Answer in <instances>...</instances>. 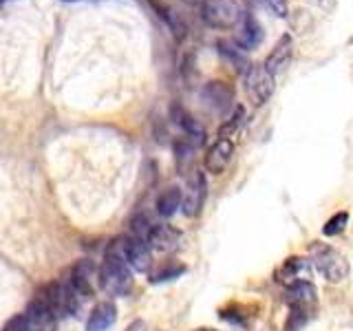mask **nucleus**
I'll return each instance as SVG.
<instances>
[{
  "label": "nucleus",
  "mask_w": 353,
  "mask_h": 331,
  "mask_svg": "<svg viewBox=\"0 0 353 331\" xmlns=\"http://www.w3.org/2000/svg\"><path fill=\"white\" fill-rule=\"evenodd\" d=\"M99 283L110 296H126L132 290V274L128 270V263L121 259V254H106L102 270H99Z\"/></svg>",
  "instance_id": "obj_1"
},
{
  "label": "nucleus",
  "mask_w": 353,
  "mask_h": 331,
  "mask_svg": "<svg viewBox=\"0 0 353 331\" xmlns=\"http://www.w3.org/2000/svg\"><path fill=\"white\" fill-rule=\"evenodd\" d=\"M201 18L212 29H234L243 20L239 0H201Z\"/></svg>",
  "instance_id": "obj_2"
},
{
  "label": "nucleus",
  "mask_w": 353,
  "mask_h": 331,
  "mask_svg": "<svg viewBox=\"0 0 353 331\" xmlns=\"http://www.w3.org/2000/svg\"><path fill=\"white\" fill-rule=\"evenodd\" d=\"M312 261L316 270L325 276L329 283H342L349 276V263L342 254L334 248L318 243L312 248Z\"/></svg>",
  "instance_id": "obj_3"
},
{
  "label": "nucleus",
  "mask_w": 353,
  "mask_h": 331,
  "mask_svg": "<svg viewBox=\"0 0 353 331\" xmlns=\"http://www.w3.org/2000/svg\"><path fill=\"white\" fill-rule=\"evenodd\" d=\"M274 73L265 69V64H250L245 71V93L254 106H263L274 95Z\"/></svg>",
  "instance_id": "obj_4"
},
{
  "label": "nucleus",
  "mask_w": 353,
  "mask_h": 331,
  "mask_svg": "<svg viewBox=\"0 0 353 331\" xmlns=\"http://www.w3.org/2000/svg\"><path fill=\"white\" fill-rule=\"evenodd\" d=\"M205 197H208L205 177H203L201 170H192V174L188 177V188H185V194H183V205H181L183 214L185 217H196L203 210Z\"/></svg>",
  "instance_id": "obj_5"
},
{
  "label": "nucleus",
  "mask_w": 353,
  "mask_h": 331,
  "mask_svg": "<svg viewBox=\"0 0 353 331\" xmlns=\"http://www.w3.org/2000/svg\"><path fill=\"white\" fill-rule=\"evenodd\" d=\"M121 243V259L128 263L130 270L135 272H146L150 268V245L148 241H141L137 237H130L119 241Z\"/></svg>",
  "instance_id": "obj_6"
},
{
  "label": "nucleus",
  "mask_w": 353,
  "mask_h": 331,
  "mask_svg": "<svg viewBox=\"0 0 353 331\" xmlns=\"http://www.w3.org/2000/svg\"><path fill=\"white\" fill-rule=\"evenodd\" d=\"M232 154H234V141L230 137H219L205 154V168L214 174H221L232 161Z\"/></svg>",
  "instance_id": "obj_7"
},
{
  "label": "nucleus",
  "mask_w": 353,
  "mask_h": 331,
  "mask_svg": "<svg viewBox=\"0 0 353 331\" xmlns=\"http://www.w3.org/2000/svg\"><path fill=\"white\" fill-rule=\"evenodd\" d=\"M309 276H312V268H309V261L294 257V259H287L281 265V268H279V272H276V281L287 285V287H292L296 283L309 281Z\"/></svg>",
  "instance_id": "obj_8"
},
{
  "label": "nucleus",
  "mask_w": 353,
  "mask_h": 331,
  "mask_svg": "<svg viewBox=\"0 0 353 331\" xmlns=\"http://www.w3.org/2000/svg\"><path fill=\"white\" fill-rule=\"evenodd\" d=\"M285 303L290 305V307H301V309H309V312H314V305H316V287L312 285V281L296 283L292 287H287Z\"/></svg>",
  "instance_id": "obj_9"
},
{
  "label": "nucleus",
  "mask_w": 353,
  "mask_h": 331,
  "mask_svg": "<svg viewBox=\"0 0 353 331\" xmlns=\"http://www.w3.org/2000/svg\"><path fill=\"white\" fill-rule=\"evenodd\" d=\"M292 49H294V42H292V36H281L279 42L274 44L272 53L268 55V60H265V69H268L270 73H281L287 64H290L292 60Z\"/></svg>",
  "instance_id": "obj_10"
},
{
  "label": "nucleus",
  "mask_w": 353,
  "mask_h": 331,
  "mask_svg": "<svg viewBox=\"0 0 353 331\" xmlns=\"http://www.w3.org/2000/svg\"><path fill=\"white\" fill-rule=\"evenodd\" d=\"M203 99L210 108H214L221 113V110H228L232 102H234V91H232L225 82H210L203 88Z\"/></svg>",
  "instance_id": "obj_11"
},
{
  "label": "nucleus",
  "mask_w": 353,
  "mask_h": 331,
  "mask_svg": "<svg viewBox=\"0 0 353 331\" xmlns=\"http://www.w3.org/2000/svg\"><path fill=\"white\" fill-rule=\"evenodd\" d=\"M115 320H117V307L113 303L110 301L97 303L86 320V331H106L108 327L115 325Z\"/></svg>",
  "instance_id": "obj_12"
},
{
  "label": "nucleus",
  "mask_w": 353,
  "mask_h": 331,
  "mask_svg": "<svg viewBox=\"0 0 353 331\" xmlns=\"http://www.w3.org/2000/svg\"><path fill=\"white\" fill-rule=\"evenodd\" d=\"M179 230H174L172 225H154L148 237V245L157 252H172L179 248Z\"/></svg>",
  "instance_id": "obj_13"
},
{
  "label": "nucleus",
  "mask_w": 353,
  "mask_h": 331,
  "mask_svg": "<svg viewBox=\"0 0 353 331\" xmlns=\"http://www.w3.org/2000/svg\"><path fill=\"white\" fill-rule=\"evenodd\" d=\"M263 42V29L259 25V20L254 16H243L241 20V31L236 33V44L241 47V51L248 49H256Z\"/></svg>",
  "instance_id": "obj_14"
},
{
  "label": "nucleus",
  "mask_w": 353,
  "mask_h": 331,
  "mask_svg": "<svg viewBox=\"0 0 353 331\" xmlns=\"http://www.w3.org/2000/svg\"><path fill=\"white\" fill-rule=\"evenodd\" d=\"M93 279H95V265L91 261H80L71 272V283L82 296L93 294Z\"/></svg>",
  "instance_id": "obj_15"
},
{
  "label": "nucleus",
  "mask_w": 353,
  "mask_h": 331,
  "mask_svg": "<svg viewBox=\"0 0 353 331\" xmlns=\"http://www.w3.org/2000/svg\"><path fill=\"white\" fill-rule=\"evenodd\" d=\"M172 119L183 128V132H185L188 137H192L194 146H196V143H203L205 141V130H203V126L199 124V121L190 113H185L183 108L172 106Z\"/></svg>",
  "instance_id": "obj_16"
},
{
  "label": "nucleus",
  "mask_w": 353,
  "mask_h": 331,
  "mask_svg": "<svg viewBox=\"0 0 353 331\" xmlns=\"http://www.w3.org/2000/svg\"><path fill=\"white\" fill-rule=\"evenodd\" d=\"M181 205H183V194L179 188H168L157 199V212L161 217H172Z\"/></svg>",
  "instance_id": "obj_17"
},
{
  "label": "nucleus",
  "mask_w": 353,
  "mask_h": 331,
  "mask_svg": "<svg viewBox=\"0 0 353 331\" xmlns=\"http://www.w3.org/2000/svg\"><path fill=\"white\" fill-rule=\"evenodd\" d=\"M174 157H176V166H179L181 172L190 170V166L194 161V143L188 139H179L174 143Z\"/></svg>",
  "instance_id": "obj_18"
},
{
  "label": "nucleus",
  "mask_w": 353,
  "mask_h": 331,
  "mask_svg": "<svg viewBox=\"0 0 353 331\" xmlns=\"http://www.w3.org/2000/svg\"><path fill=\"white\" fill-rule=\"evenodd\" d=\"M309 318H312V312L309 309H301V307H290V318L285 323V331H298L303 329Z\"/></svg>",
  "instance_id": "obj_19"
},
{
  "label": "nucleus",
  "mask_w": 353,
  "mask_h": 331,
  "mask_svg": "<svg viewBox=\"0 0 353 331\" xmlns=\"http://www.w3.org/2000/svg\"><path fill=\"white\" fill-rule=\"evenodd\" d=\"M347 223H349V214L347 212H338V214H334L325 223L323 234L325 237H336V234H340V232L347 228Z\"/></svg>",
  "instance_id": "obj_20"
},
{
  "label": "nucleus",
  "mask_w": 353,
  "mask_h": 331,
  "mask_svg": "<svg viewBox=\"0 0 353 331\" xmlns=\"http://www.w3.org/2000/svg\"><path fill=\"white\" fill-rule=\"evenodd\" d=\"M219 53L223 55L225 60H230V64H234V66H241V64H245V55H243L234 44L228 42V40H221L219 42Z\"/></svg>",
  "instance_id": "obj_21"
},
{
  "label": "nucleus",
  "mask_w": 353,
  "mask_h": 331,
  "mask_svg": "<svg viewBox=\"0 0 353 331\" xmlns=\"http://www.w3.org/2000/svg\"><path fill=\"white\" fill-rule=\"evenodd\" d=\"M276 18H287L290 16V0H263Z\"/></svg>",
  "instance_id": "obj_22"
},
{
  "label": "nucleus",
  "mask_w": 353,
  "mask_h": 331,
  "mask_svg": "<svg viewBox=\"0 0 353 331\" xmlns=\"http://www.w3.org/2000/svg\"><path fill=\"white\" fill-rule=\"evenodd\" d=\"M5 331H31L29 327V320H27V314H20V316H14L7 323Z\"/></svg>",
  "instance_id": "obj_23"
},
{
  "label": "nucleus",
  "mask_w": 353,
  "mask_h": 331,
  "mask_svg": "<svg viewBox=\"0 0 353 331\" xmlns=\"http://www.w3.org/2000/svg\"><path fill=\"white\" fill-rule=\"evenodd\" d=\"M179 274H183V265H181V268L176 265V268H172V270H163V272H159V274H154V276H152V281H154V283H159V281H170V279H176Z\"/></svg>",
  "instance_id": "obj_24"
},
{
  "label": "nucleus",
  "mask_w": 353,
  "mask_h": 331,
  "mask_svg": "<svg viewBox=\"0 0 353 331\" xmlns=\"http://www.w3.org/2000/svg\"><path fill=\"white\" fill-rule=\"evenodd\" d=\"M126 331H146V323L143 320H135V323H130Z\"/></svg>",
  "instance_id": "obj_25"
},
{
  "label": "nucleus",
  "mask_w": 353,
  "mask_h": 331,
  "mask_svg": "<svg viewBox=\"0 0 353 331\" xmlns=\"http://www.w3.org/2000/svg\"><path fill=\"white\" fill-rule=\"evenodd\" d=\"M196 331H216V329H210V327H201V329H196Z\"/></svg>",
  "instance_id": "obj_26"
},
{
  "label": "nucleus",
  "mask_w": 353,
  "mask_h": 331,
  "mask_svg": "<svg viewBox=\"0 0 353 331\" xmlns=\"http://www.w3.org/2000/svg\"><path fill=\"white\" fill-rule=\"evenodd\" d=\"M185 3H196V0H185Z\"/></svg>",
  "instance_id": "obj_27"
},
{
  "label": "nucleus",
  "mask_w": 353,
  "mask_h": 331,
  "mask_svg": "<svg viewBox=\"0 0 353 331\" xmlns=\"http://www.w3.org/2000/svg\"><path fill=\"white\" fill-rule=\"evenodd\" d=\"M0 3H3V0H0Z\"/></svg>",
  "instance_id": "obj_28"
}]
</instances>
